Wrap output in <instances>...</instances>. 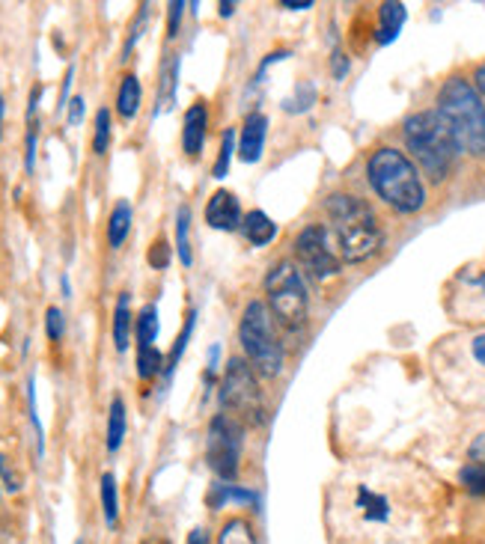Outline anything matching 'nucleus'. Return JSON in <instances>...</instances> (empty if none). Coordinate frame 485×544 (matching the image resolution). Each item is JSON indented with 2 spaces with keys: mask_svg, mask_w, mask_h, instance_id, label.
I'll return each mask as SVG.
<instances>
[{
  "mask_svg": "<svg viewBox=\"0 0 485 544\" xmlns=\"http://www.w3.org/2000/svg\"><path fill=\"white\" fill-rule=\"evenodd\" d=\"M266 134H268V119L262 114H250L248 122L242 129V140H238V158L257 164L266 149Z\"/></svg>",
  "mask_w": 485,
  "mask_h": 544,
  "instance_id": "nucleus-12",
  "label": "nucleus"
},
{
  "mask_svg": "<svg viewBox=\"0 0 485 544\" xmlns=\"http://www.w3.org/2000/svg\"><path fill=\"white\" fill-rule=\"evenodd\" d=\"M194 321H197V310H191V312H188V319H185L182 334H179V339L173 343V351H170L167 363H164V378H167V381L173 378V372H176V367H179V360H182L185 348H188V339H191V334H194Z\"/></svg>",
  "mask_w": 485,
  "mask_h": 544,
  "instance_id": "nucleus-22",
  "label": "nucleus"
},
{
  "mask_svg": "<svg viewBox=\"0 0 485 544\" xmlns=\"http://www.w3.org/2000/svg\"><path fill=\"white\" fill-rule=\"evenodd\" d=\"M330 226L328 235L334 241L337 256L343 262H363L381 248V226L367 202L352 193H334L325 202Z\"/></svg>",
  "mask_w": 485,
  "mask_h": 544,
  "instance_id": "nucleus-1",
  "label": "nucleus"
},
{
  "mask_svg": "<svg viewBox=\"0 0 485 544\" xmlns=\"http://www.w3.org/2000/svg\"><path fill=\"white\" fill-rule=\"evenodd\" d=\"M83 105H87V101H83V96H75L72 101H69V125H78L81 119H83Z\"/></svg>",
  "mask_w": 485,
  "mask_h": 544,
  "instance_id": "nucleus-39",
  "label": "nucleus"
},
{
  "mask_svg": "<svg viewBox=\"0 0 485 544\" xmlns=\"http://www.w3.org/2000/svg\"><path fill=\"white\" fill-rule=\"evenodd\" d=\"M72 81H75V66L66 69V78H63V90H60V101H57V110H66L69 107V92H72Z\"/></svg>",
  "mask_w": 485,
  "mask_h": 544,
  "instance_id": "nucleus-38",
  "label": "nucleus"
},
{
  "mask_svg": "<svg viewBox=\"0 0 485 544\" xmlns=\"http://www.w3.org/2000/svg\"><path fill=\"white\" fill-rule=\"evenodd\" d=\"M28 407H30V422L36 429V440H39V455L45 453V440H42V426H39V414H36V378H28Z\"/></svg>",
  "mask_w": 485,
  "mask_h": 544,
  "instance_id": "nucleus-32",
  "label": "nucleus"
},
{
  "mask_svg": "<svg viewBox=\"0 0 485 544\" xmlns=\"http://www.w3.org/2000/svg\"><path fill=\"white\" fill-rule=\"evenodd\" d=\"M471 458H473V464H482L485 467V438H480L471 446Z\"/></svg>",
  "mask_w": 485,
  "mask_h": 544,
  "instance_id": "nucleus-41",
  "label": "nucleus"
},
{
  "mask_svg": "<svg viewBox=\"0 0 485 544\" xmlns=\"http://www.w3.org/2000/svg\"><path fill=\"white\" fill-rule=\"evenodd\" d=\"M0 131H4V96H0Z\"/></svg>",
  "mask_w": 485,
  "mask_h": 544,
  "instance_id": "nucleus-47",
  "label": "nucleus"
},
{
  "mask_svg": "<svg viewBox=\"0 0 485 544\" xmlns=\"http://www.w3.org/2000/svg\"><path fill=\"white\" fill-rule=\"evenodd\" d=\"M244 446V426L229 414H218L209 422L206 435V461L224 482H233L238 476V458Z\"/></svg>",
  "mask_w": 485,
  "mask_h": 544,
  "instance_id": "nucleus-8",
  "label": "nucleus"
},
{
  "mask_svg": "<svg viewBox=\"0 0 485 544\" xmlns=\"http://www.w3.org/2000/svg\"><path fill=\"white\" fill-rule=\"evenodd\" d=\"M438 116L453 134L458 152L485 155V105L465 78H449L438 92Z\"/></svg>",
  "mask_w": 485,
  "mask_h": 544,
  "instance_id": "nucleus-2",
  "label": "nucleus"
},
{
  "mask_svg": "<svg viewBox=\"0 0 485 544\" xmlns=\"http://www.w3.org/2000/svg\"><path fill=\"white\" fill-rule=\"evenodd\" d=\"M233 152H235V129H229L220 140V152L215 161V178H224L229 173V164H233Z\"/></svg>",
  "mask_w": 485,
  "mask_h": 544,
  "instance_id": "nucleus-29",
  "label": "nucleus"
},
{
  "mask_svg": "<svg viewBox=\"0 0 485 544\" xmlns=\"http://www.w3.org/2000/svg\"><path fill=\"white\" fill-rule=\"evenodd\" d=\"M206 131H209V107L206 101H197L185 110V122H182V149L185 155L197 158L203 143H206Z\"/></svg>",
  "mask_w": 485,
  "mask_h": 544,
  "instance_id": "nucleus-11",
  "label": "nucleus"
},
{
  "mask_svg": "<svg viewBox=\"0 0 485 544\" xmlns=\"http://www.w3.org/2000/svg\"><path fill=\"white\" fill-rule=\"evenodd\" d=\"M143 544H167V541H164V539H147Z\"/></svg>",
  "mask_w": 485,
  "mask_h": 544,
  "instance_id": "nucleus-48",
  "label": "nucleus"
},
{
  "mask_svg": "<svg viewBox=\"0 0 485 544\" xmlns=\"http://www.w3.org/2000/svg\"><path fill=\"white\" fill-rule=\"evenodd\" d=\"M164 354L158 351L155 345H149V348H138V375L143 381H149V378H155L158 372H164Z\"/></svg>",
  "mask_w": 485,
  "mask_h": 544,
  "instance_id": "nucleus-25",
  "label": "nucleus"
},
{
  "mask_svg": "<svg viewBox=\"0 0 485 544\" xmlns=\"http://www.w3.org/2000/svg\"><path fill=\"white\" fill-rule=\"evenodd\" d=\"M140 99H143V90H140L138 75H125L116 92V114L123 119H134L140 110Z\"/></svg>",
  "mask_w": 485,
  "mask_h": 544,
  "instance_id": "nucleus-16",
  "label": "nucleus"
},
{
  "mask_svg": "<svg viewBox=\"0 0 485 544\" xmlns=\"http://www.w3.org/2000/svg\"><path fill=\"white\" fill-rule=\"evenodd\" d=\"M147 259H149V265H152V268H158V271L170 265V244L164 241V238H158V241L152 244Z\"/></svg>",
  "mask_w": 485,
  "mask_h": 544,
  "instance_id": "nucleus-34",
  "label": "nucleus"
},
{
  "mask_svg": "<svg viewBox=\"0 0 485 544\" xmlns=\"http://www.w3.org/2000/svg\"><path fill=\"white\" fill-rule=\"evenodd\" d=\"M45 334H48L51 343H60V339H63L66 319H63V310H60V307H48V312H45Z\"/></svg>",
  "mask_w": 485,
  "mask_h": 544,
  "instance_id": "nucleus-31",
  "label": "nucleus"
},
{
  "mask_svg": "<svg viewBox=\"0 0 485 544\" xmlns=\"http://www.w3.org/2000/svg\"><path fill=\"white\" fill-rule=\"evenodd\" d=\"M176 81H179V57L170 59V63L164 66V72H161V96H158V101L164 107H170V101L176 99Z\"/></svg>",
  "mask_w": 485,
  "mask_h": 544,
  "instance_id": "nucleus-27",
  "label": "nucleus"
},
{
  "mask_svg": "<svg viewBox=\"0 0 485 544\" xmlns=\"http://www.w3.org/2000/svg\"><path fill=\"white\" fill-rule=\"evenodd\" d=\"M462 482L471 494H485V467L482 464H467L462 470Z\"/></svg>",
  "mask_w": 485,
  "mask_h": 544,
  "instance_id": "nucleus-30",
  "label": "nucleus"
},
{
  "mask_svg": "<svg viewBox=\"0 0 485 544\" xmlns=\"http://www.w3.org/2000/svg\"><path fill=\"white\" fill-rule=\"evenodd\" d=\"M131 202L129 200H119L114 211H110V217H107V244L110 248H123V241L129 238L131 233Z\"/></svg>",
  "mask_w": 485,
  "mask_h": 544,
  "instance_id": "nucleus-13",
  "label": "nucleus"
},
{
  "mask_svg": "<svg viewBox=\"0 0 485 544\" xmlns=\"http://www.w3.org/2000/svg\"><path fill=\"white\" fill-rule=\"evenodd\" d=\"M266 292L271 312L283 321L286 327H301L307 319V286L292 262H277L266 277Z\"/></svg>",
  "mask_w": 485,
  "mask_h": 544,
  "instance_id": "nucleus-6",
  "label": "nucleus"
},
{
  "mask_svg": "<svg viewBox=\"0 0 485 544\" xmlns=\"http://www.w3.org/2000/svg\"><path fill=\"white\" fill-rule=\"evenodd\" d=\"M0 479H4V488H6V491H19V488H21L19 476H15V470L10 467V461H6V455H0Z\"/></svg>",
  "mask_w": 485,
  "mask_h": 544,
  "instance_id": "nucleus-37",
  "label": "nucleus"
},
{
  "mask_svg": "<svg viewBox=\"0 0 485 544\" xmlns=\"http://www.w3.org/2000/svg\"><path fill=\"white\" fill-rule=\"evenodd\" d=\"M218 544H257V535H253V526L242 517L229 521L218 535Z\"/></svg>",
  "mask_w": 485,
  "mask_h": 544,
  "instance_id": "nucleus-24",
  "label": "nucleus"
},
{
  "mask_svg": "<svg viewBox=\"0 0 485 544\" xmlns=\"http://www.w3.org/2000/svg\"><path fill=\"white\" fill-rule=\"evenodd\" d=\"M295 256L313 280H330L343 268V259L337 256L328 229L319 224L301 229V235L295 238Z\"/></svg>",
  "mask_w": 485,
  "mask_h": 544,
  "instance_id": "nucleus-9",
  "label": "nucleus"
},
{
  "mask_svg": "<svg viewBox=\"0 0 485 544\" xmlns=\"http://www.w3.org/2000/svg\"><path fill=\"white\" fill-rule=\"evenodd\" d=\"M176 253L182 259V265H191L194 253H191V209L179 206L176 211Z\"/></svg>",
  "mask_w": 485,
  "mask_h": 544,
  "instance_id": "nucleus-20",
  "label": "nucleus"
},
{
  "mask_svg": "<svg viewBox=\"0 0 485 544\" xmlns=\"http://www.w3.org/2000/svg\"><path fill=\"white\" fill-rule=\"evenodd\" d=\"M188 544H209V532L206 530H191V535H188Z\"/></svg>",
  "mask_w": 485,
  "mask_h": 544,
  "instance_id": "nucleus-42",
  "label": "nucleus"
},
{
  "mask_svg": "<svg viewBox=\"0 0 485 544\" xmlns=\"http://www.w3.org/2000/svg\"><path fill=\"white\" fill-rule=\"evenodd\" d=\"M185 6H188V4H182V0H173V4L167 6V10H170V19H167V36H170V39H176V36H179V24H182Z\"/></svg>",
  "mask_w": 485,
  "mask_h": 544,
  "instance_id": "nucleus-35",
  "label": "nucleus"
},
{
  "mask_svg": "<svg viewBox=\"0 0 485 544\" xmlns=\"http://www.w3.org/2000/svg\"><path fill=\"white\" fill-rule=\"evenodd\" d=\"M334 66H337V78H343V75L348 72V59L343 57V54H334Z\"/></svg>",
  "mask_w": 485,
  "mask_h": 544,
  "instance_id": "nucleus-43",
  "label": "nucleus"
},
{
  "mask_svg": "<svg viewBox=\"0 0 485 544\" xmlns=\"http://www.w3.org/2000/svg\"><path fill=\"white\" fill-rule=\"evenodd\" d=\"M101 509H105V524L114 530L119 521V497H116V479L114 473L101 476Z\"/></svg>",
  "mask_w": 485,
  "mask_h": 544,
  "instance_id": "nucleus-23",
  "label": "nucleus"
},
{
  "mask_svg": "<svg viewBox=\"0 0 485 544\" xmlns=\"http://www.w3.org/2000/svg\"><path fill=\"white\" fill-rule=\"evenodd\" d=\"M402 134H405V146L411 149V155L423 167V173L432 182H444L456 164L458 146L444 125V119L438 116V110H420V114L408 116Z\"/></svg>",
  "mask_w": 485,
  "mask_h": 544,
  "instance_id": "nucleus-4",
  "label": "nucleus"
},
{
  "mask_svg": "<svg viewBox=\"0 0 485 544\" xmlns=\"http://www.w3.org/2000/svg\"><path fill=\"white\" fill-rule=\"evenodd\" d=\"M33 167H36V119L28 122V152H24V170L33 173Z\"/></svg>",
  "mask_w": 485,
  "mask_h": 544,
  "instance_id": "nucleus-36",
  "label": "nucleus"
},
{
  "mask_svg": "<svg viewBox=\"0 0 485 544\" xmlns=\"http://www.w3.org/2000/svg\"><path fill=\"white\" fill-rule=\"evenodd\" d=\"M218 10H220V15H224V19H229V15L235 12V4H227V0H224V4H220Z\"/></svg>",
  "mask_w": 485,
  "mask_h": 544,
  "instance_id": "nucleus-46",
  "label": "nucleus"
},
{
  "mask_svg": "<svg viewBox=\"0 0 485 544\" xmlns=\"http://www.w3.org/2000/svg\"><path fill=\"white\" fill-rule=\"evenodd\" d=\"M310 0L307 4H289V0H280V10H292V12H298V10H310Z\"/></svg>",
  "mask_w": 485,
  "mask_h": 544,
  "instance_id": "nucleus-44",
  "label": "nucleus"
},
{
  "mask_svg": "<svg viewBox=\"0 0 485 544\" xmlns=\"http://www.w3.org/2000/svg\"><path fill=\"white\" fill-rule=\"evenodd\" d=\"M134 336H138V348H149L158 339V307L147 304L138 319H134Z\"/></svg>",
  "mask_w": 485,
  "mask_h": 544,
  "instance_id": "nucleus-18",
  "label": "nucleus"
},
{
  "mask_svg": "<svg viewBox=\"0 0 485 544\" xmlns=\"http://www.w3.org/2000/svg\"><path fill=\"white\" fill-rule=\"evenodd\" d=\"M471 351H473V357H476V363H482V367H485V334L473 339V343H471Z\"/></svg>",
  "mask_w": 485,
  "mask_h": 544,
  "instance_id": "nucleus-40",
  "label": "nucleus"
},
{
  "mask_svg": "<svg viewBox=\"0 0 485 544\" xmlns=\"http://www.w3.org/2000/svg\"><path fill=\"white\" fill-rule=\"evenodd\" d=\"M476 90H480V96L485 99V66L476 69Z\"/></svg>",
  "mask_w": 485,
  "mask_h": 544,
  "instance_id": "nucleus-45",
  "label": "nucleus"
},
{
  "mask_svg": "<svg viewBox=\"0 0 485 544\" xmlns=\"http://www.w3.org/2000/svg\"><path fill=\"white\" fill-rule=\"evenodd\" d=\"M224 503H257V494L248 488H238V485H211L209 506L220 509Z\"/></svg>",
  "mask_w": 485,
  "mask_h": 544,
  "instance_id": "nucleus-21",
  "label": "nucleus"
},
{
  "mask_svg": "<svg viewBox=\"0 0 485 544\" xmlns=\"http://www.w3.org/2000/svg\"><path fill=\"white\" fill-rule=\"evenodd\" d=\"M367 176L372 191L387 202L390 209L402 211V215H414L426 202V188L420 182L417 167L408 161L405 152L399 149H378L372 152Z\"/></svg>",
  "mask_w": 485,
  "mask_h": 544,
  "instance_id": "nucleus-3",
  "label": "nucleus"
},
{
  "mask_svg": "<svg viewBox=\"0 0 485 544\" xmlns=\"http://www.w3.org/2000/svg\"><path fill=\"white\" fill-rule=\"evenodd\" d=\"M242 229L253 248H266V244L274 241V235H277V224L266 215V211H250V215L244 217Z\"/></svg>",
  "mask_w": 485,
  "mask_h": 544,
  "instance_id": "nucleus-14",
  "label": "nucleus"
},
{
  "mask_svg": "<svg viewBox=\"0 0 485 544\" xmlns=\"http://www.w3.org/2000/svg\"><path fill=\"white\" fill-rule=\"evenodd\" d=\"M206 224L218 233H235L244 224L242 206H238V197L233 191H215L206 206Z\"/></svg>",
  "mask_w": 485,
  "mask_h": 544,
  "instance_id": "nucleus-10",
  "label": "nucleus"
},
{
  "mask_svg": "<svg viewBox=\"0 0 485 544\" xmlns=\"http://www.w3.org/2000/svg\"><path fill=\"white\" fill-rule=\"evenodd\" d=\"M357 506L363 509L367 521H387V500L378 497V494H372L370 488L361 485V491H357Z\"/></svg>",
  "mask_w": 485,
  "mask_h": 544,
  "instance_id": "nucleus-26",
  "label": "nucleus"
},
{
  "mask_svg": "<svg viewBox=\"0 0 485 544\" xmlns=\"http://www.w3.org/2000/svg\"><path fill=\"white\" fill-rule=\"evenodd\" d=\"M405 6L402 4H385L381 6V28H378V42L381 45H387V42H394L399 36V30H402L405 24Z\"/></svg>",
  "mask_w": 485,
  "mask_h": 544,
  "instance_id": "nucleus-17",
  "label": "nucleus"
},
{
  "mask_svg": "<svg viewBox=\"0 0 485 544\" xmlns=\"http://www.w3.org/2000/svg\"><path fill=\"white\" fill-rule=\"evenodd\" d=\"M125 405L123 398L114 396V402H110V411H107V453H116L119 446H123V438H125Z\"/></svg>",
  "mask_w": 485,
  "mask_h": 544,
  "instance_id": "nucleus-19",
  "label": "nucleus"
},
{
  "mask_svg": "<svg viewBox=\"0 0 485 544\" xmlns=\"http://www.w3.org/2000/svg\"><path fill=\"white\" fill-rule=\"evenodd\" d=\"M147 19H149V6L143 4V6H140V12H138V21L131 24V36L125 39V48H123V59H129L131 48L138 45V39L143 36V28H147Z\"/></svg>",
  "mask_w": 485,
  "mask_h": 544,
  "instance_id": "nucleus-33",
  "label": "nucleus"
},
{
  "mask_svg": "<svg viewBox=\"0 0 485 544\" xmlns=\"http://www.w3.org/2000/svg\"><path fill=\"white\" fill-rule=\"evenodd\" d=\"M238 339H242V348L248 354L250 367L266 378L280 375L283 369V345L274 334V319H271V310L262 301L248 304L242 316V325H238Z\"/></svg>",
  "mask_w": 485,
  "mask_h": 544,
  "instance_id": "nucleus-5",
  "label": "nucleus"
},
{
  "mask_svg": "<svg viewBox=\"0 0 485 544\" xmlns=\"http://www.w3.org/2000/svg\"><path fill=\"white\" fill-rule=\"evenodd\" d=\"M110 146V110L107 107H99L96 114V134H92V149L96 155H105Z\"/></svg>",
  "mask_w": 485,
  "mask_h": 544,
  "instance_id": "nucleus-28",
  "label": "nucleus"
},
{
  "mask_svg": "<svg viewBox=\"0 0 485 544\" xmlns=\"http://www.w3.org/2000/svg\"><path fill=\"white\" fill-rule=\"evenodd\" d=\"M131 295L123 292L116 297V310H114V345L116 351H125L131 339V327H134V316H131Z\"/></svg>",
  "mask_w": 485,
  "mask_h": 544,
  "instance_id": "nucleus-15",
  "label": "nucleus"
},
{
  "mask_svg": "<svg viewBox=\"0 0 485 544\" xmlns=\"http://www.w3.org/2000/svg\"><path fill=\"white\" fill-rule=\"evenodd\" d=\"M220 405H224V411H233L229 416H235L238 422H259L266 414L253 367L242 357H233L227 363L224 381H220Z\"/></svg>",
  "mask_w": 485,
  "mask_h": 544,
  "instance_id": "nucleus-7",
  "label": "nucleus"
}]
</instances>
